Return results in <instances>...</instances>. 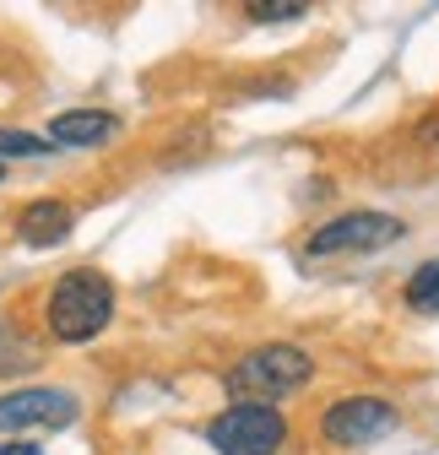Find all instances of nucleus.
<instances>
[{
    "label": "nucleus",
    "mask_w": 439,
    "mask_h": 455,
    "mask_svg": "<svg viewBox=\"0 0 439 455\" xmlns=\"http://www.w3.org/2000/svg\"><path fill=\"white\" fill-rule=\"evenodd\" d=\"M17 363H33V347H28L12 325H0V374H12Z\"/></svg>",
    "instance_id": "9d476101"
},
{
    "label": "nucleus",
    "mask_w": 439,
    "mask_h": 455,
    "mask_svg": "<svg viewBox=\"0 0 439 455\" xmlns=\"http://www.w3.org/2000/svg\"><path fill=\"white\" fill-rule=\"evenodd\" d=\"M71 222H76V212H71L66 201H33V206L17 212V234H22L33 250H49V244H60V239L71 234Z\"/></svg>",
    "instance_id": "0eeeda50"
},
{
    "label": "nucleus",
    "mask_w": 439,
    "mask_h": 455,
    "mask_svg": "<svg viewBox=\"0 0 439 455\" xmlns=\"http://www.w3.org/2000/svg\"><path fill=\"white\" fill-rule=\"evenodd\" d=\"M309 379H315V358L304 347H293V341H266V347L244 353L228 369V390L239 395V402H260V407L304 390Z\"/></svg>",
    "instance_id": "f03ea898"
},
{
    "label": "nucleus",
    "mask_w": 439,
    "mask_h": 455,
    "mask_svg": "<svg viewBox=\"0 0 439 455\" xmlns=\"http://www.w3.org/2000/svg\"><path fill=\"white\" fill-rule=\"evenodd\" d=\"M108 320H115V282L92 266L66 271L44 299V325L54 341H92Z\"/></svg>",
    "instance_id": "f257e3e1"
},
{
    "label": "nucleus",
    "mask_w": 439,
    "mask_h": 455,
    "mask_svg": "<svg viewBox=\"0 0 439 455\" xmlns=\"http://www.w3.org/2000/svg\"><path fill=\"white\" fill-rule=\"evenodd\" d=\"M44 136H28V131H0V157H44Z\"/></svg>",
    "instance_id": "9b49d317"
},
{
    "label": "nucleus",
    "mask_w": 439,
    "mask_h": 455,
    "mask_svg": "<svg viewBox=\"0 0 439 455\" xmlns=\"http://www.w3.org/2000/svg\"><path fill=\"white\" fill-rule=\"evenodd\" d=\"M0 180H6V168H0Z\"/></svg>",
    "instance_id": "4468645a"
},
{
    "label": "nucleus",
    "mask_w": 439,
    "mask_h": 455,
    "mask_svg": "<svg viewBox=\"0 0 439 455\" xmlns=\"http://www.w3.org/2000/svg\"><path fill=\"white\" fill-rule=\"evenodd\" d=\"M115 114H103V108H66V114H54L49 120V141H60V147H98L103 136H115Z\"/></svg>",
    "instance_id": "6e6552de"
},
{
    "label": "nucleus",
    "mask_w": 439,
    "mask_h": 455,
    "mask_svg": "<svg viewBox=\"0 0 439 455\" xmlns=\"http://www.w3.org/2000/svg\"><path fill=\"white\" fill-rule=\"evenodd\" d=\"M407 304H412L418 315H439V255L423 260V266L407 276Z\"/></svg>",
    "instance_id": "1a4fd4ad"
},
{
    "label": "nucleus",
    "mask_w": 439,
    "mask_h": 455,
    "mask_svg": "<svg viewBox=\"0 0 439 455\" xmlns=\"http://www.w3.org/2000/svg\"><path fill=\"white\" fill-rule=\"evenodd\" d=\"M206 439L217 455H277L288 444V418L260 402H234L206 423Z\"/></svg>",
    "instance_id": "7ed1b4c3"
},
{
    "label": "nucleus",
    "mask_w": 439,
    "mask_h": 455,
    "mask_svg": "<svg viewBox=\"0 0 439 455\" xmlns=\"http://www.w3.org/2000/svg\"><path fill=\"white\" fill-rule=\"evenodd\" d=\"M304 6L299 0H266V6H250V22H299Z\"/></svg>",
    "instance_id": "f8f14e48"
},
{
    "label": "nucleus",
    "mask_w": 439,
    "mask_h": 455,
    "mask_svg": "<svg viewBox=\"0 0 439 455\" xmlns=\"http://www.w3.org/2000/svg\"><path fill=\"white\" fill-rule=\"evenodd\" d=\"M407 234V222L391 212H347L337 222H325L309 234V255H363V250H386Z\"/></svg>",
    "instance_id": "39448f33"
},
{
    "label": "nucleus",
    "mask_w": 439,
    "mask_h": 455,
    "mask_svg": "<svg viewBox=\"0 0 439 455\" xmlns=\"http://www.w3.org/2000/svg\"><path fill=\"white\" fill-rule=\"evenodd\" d=\"M396 423H402V412L386 402V395H342V402H331L320 412V434L331 444H342V450H363L374 439H386Z\"/></svg>",
    "instance_id": "20e7f679"
},
{
    "label": "nucleus",
    "mask_w": 439,
    "mask_h": 455,
    "mask_svg": "<svg viewBox=\"0 0 439 455\" xmlns=\"http://www.w3.org/2000/svg\"><path fill=\"white\" fill-rule=\"evenodd\" d=\"M0 455H44V450H38V444H28V439H12L6 450H0Z\"/></svg>",
    "instance_id": "ddd939ff"
},
{
    "label": "nucleus",
    "mask_w": 439,
    "mask_h": 455,
    "mask_svg": "<svg viewBox=\"0 0 439 455\" xmlns=\"http://www.w3.org/2000/svg\"><path fill=\"white\" fill-rule=\"evenodd\" d=\"M66 423H76V395H71V390L33 385V390H12V395H0V434L66 428Z\"/></svg>",
    "instance_id": "423d86ee"
}]
</instances>
